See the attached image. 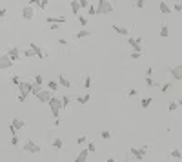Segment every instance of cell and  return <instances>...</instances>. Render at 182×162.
<instances>
[{"mask_svg":"<svg viewBox=\"0 0 182 162\" xmlns=\"http://www.w3.org/2000/svg\"><path fill=\"white\" fill-rule=\"evenodd\" d=\"M115 5L109 2V0H98L97 2V15H109L113 13Z\"/></svg>","mask_w":182,"mask_h":162,"instance_id":"6da1fadb","label":"cell"},{"mask_svg":"<svg viewBox=\"0 0 182 162\" xmlns=\"http://www.w3.org/2000/svg\"><path fill=\"white\" fill-rule=\"evenodd\" d=\"M47 104H49V109H51L53 117H55V119H58V117H60V111L64 109V108H62V98H57V97H53V98H51Z\"/></svg>","mask_w":182,"mask_h":162,"instance_id":"7a4b0ae2","label":"cell"},{"mask_svg":"<svg viewBox=\"0 0 182 162\" xmlns=\"http://www.w3.org/2000/svg\"><path fill=\"white\" fill-rule=\"evenodd\" d=\"M146 148H148V146H142V148H137V146H133V148H129V153L133 155V159H135L137 162H142V159L146 157V151H148Z\"/></svg>","mask_w":182,"mask_h":162,"instance_id":"3957f363","label":"cell"},{"mask_svg":"<svg viewBox=\"0 0 182 162\" xmlns=\"http://www.w3.org/2000/svg\"><path fill=\"white\" fill-rule=\"evenodd\" d=\"M24 151H26V153H33V155H38V153L42 151V148H40L36 142H33V140H26V142H24Z\"/></svg>","mask_w":182,"mask_h":162,"instance_id":"277c9868","label":"cell"},{"mask_svg":"<svg viewBox=\"0 0 182 162\" xmlns=\"http://www.w3.org/2000/svg\"><path fill=\"white\" fill-rule=\"evenodd\" d=\"M18 91H20V95H24V97H29V95H33V82H20L18 86Z\"/></svg>","mask_w":182,"mask_h":162,"instance_id":"5b68a950","label":"cell"},{"mask_svg":"<svg viewBox=\"0 0 182 162\" xmlns=\"http://www.w3.org/2000/svg\"><path fill=\"white\" fill-rule=\"evenodd\" d=\"M35 97H36V98H38L42 104H47V102L53 98V91H51V89H40V91H38Z\"/></svg>","mask_w":182,"mask_h":162,"instance_id":"8992f818","label":"cell"},{"mask_svg":"<svg viewBox=\"0 0 182 162\" xmlns=\"http://www.w3.org/2000/svg\"><path fill=\"white\" fill-rule=\"evenodd\" d=\"M13 64H15V62L11 60V57H9V55H2V57H0V71L9 69Z\"/></svg>","mask_w":182,"mask_h":162,"instance_id":"52a82bcc","label":"cell"},{"mask_svg":"<svg viewBox=\"0 0 182 162\" xmlns=\"http://www.w3.org/2000/svg\"><path fill=\"white\" fill-rule=\"evenodd\" d=\"M126 38H128V46H131V47H133V51L144 53V51H142V44H140L137 38H131V36H126Z\"/></svg>","mask_w":182,"mask_h":162,"instance_id":"ba28073f","label":"cell"},{"mask_svg":"<svg viewBox=\"0 0 182 162\" xmlns=\"http://www.w3.org/2000/svg\"><path fill=\"white\" fill-rule=\"evenodd\" d=\"M22 18H24V20H33V18H35V11H33L31 5H26V7L22 9Z\"/></svg>","mask_w":182,"mask_h":162,"instance_id":"9c48e42d","label":"cell"},{"mask_svg":"<svg viewBox=\"0 0 182 162\" xmlns=\"http://www.w3.org/2000/svg\"><path fill=\"white\" fill-rule=\"evenodd\" d=\"M171 77H173V80H180L182 82V64H179V66H175V67H171Z\"/></svg>","mask_w":182,"mask_h":162,"instance_id":"30bf717a","label":"cell"},{"mask_svg":"<svg viewBox=\"0 0 182 162\" xmlns=\"http://www.w3.org/2000/svg\"><path fill=\"white\" fill-rule=\"evenodd\" d=\"M7 55L11 57V60H13V62H16V60L20 58V55H22V51H20V49H18L16 46H13V47L9 49V53H7Z\"/></svg>","mask_w":182,"mask_h":162,"instance_id":"8fae6325","label":"cell"},{"mask_svg":"<svg viewBox=\"0 0 182 162\" xmlns=\"http://www.w3.org/2000/svg\"><path fill=\"white\" fill-rule=\"evenodd\" d=\"M111 29H113V31H117V33H118V35H122V36H128V35H129V29H128V27H124V26H117V24H113V26H111Z\"/></svg>","mask_w":182,"mask_h":162,"instance_id":"7c38bea8","label":"cell"},{"mask_svg":"<svg viewBox=\"0 0 182 162\" xmlns=\"http://www.w3.org/2000/svg\"><path fill=\"white\" fill-rule=\"evenodd\" d=\"M66 16H47V24H66Z\"/></svg>","mask_w":182,"mask_h":162,"instance_id":"4fadbf2b","label":"cell"},{"mask_svg":"<svg viewBox=\"0 0 182 162\" xmlns=\"http://www.w3.org/2000/svg\"><path fill=\"white\" fill-rule=\"evenodd\" d=\"M88 157H89V151H88V148H84V150L77 155L75 162H88Z\"/></svg>","mask_w":182,"mask_h":162,"instance_id":"5bb4252c","label":"cell"},{"mask_svg":"<svg viewBox=\"0 0 182 162\" xmlns=\"http://www.w3.org/2000/svg\"><path fill=\"white\" fill-rule=\"evenodd\" d=\"M69 7H71V11L75 13V16H78V13H80V4H78V0H69Z\"/></svg>","mask_w":182,"mask_h":162,"instance_id":"9a60e30c","label":"cell"},{"mask_svg":"<svg viewBox=\"0 0 182 162\" xmlns=\"http://www.w3.org/2000/svg\"><path fill=\"white\" fill-rule=\"evenodd\" d=\"M58 84H60L62 88H66V89H71V88H73V84H71L64 75H58Z\"/></svg>","mask_w":182,"mask_h":162,"instance_id":"2e32d148","label":"cell"},{"mask_svg":"<svg viewBox=\"0 0 182 162\" xmlns=\"http://www.w3.org/2000/svg\"><path fill=\"white\" fill-rule=\"evenodd\" d=\"M159 11H160L162 15H171V7L168 5V2H160V4H159Z\"/></svg>","mask_w":182,"mask_h":162,"instance_id":"e0dca14e","label":"cell"},{"mask_svg":"<svg viewBox=\"0 0 182 162\" xmlns=\"http://www.w3.org/2000/svg\"><path fill=\"white\" fill-rule=\"evenodd\" d=\"M13 128H16V129H22V128H26V122L22 120V119H11V122H9Z\"/></svg>","mask_w":182,"mask_h":162,"instance_id":"ac0fdd59","label":"cell"},{"mask_svg":"<svg viewBox=\"0 0 182 162\" xmlns=\"http://www.w3.org/2000/svg\"><path fill=\"white\" fill-rule=\"evenodd\" d=\"M31 47H33V51H35V55L38 57V58H44L46 57V53H44V49L40 47V46H36V44H29Z\"/></svg>","mask_w":182,"mask_h":162,"instance_id":"d6986e66","label":"cell"},{"mask_svg":"<svg viewBox=\"0 0 182 162\" xmlns=\"http://www.w3.org/2000/svg\"><path fill=\"white\" fill-rule=\"evenodd\" d=\"M22 55H24V57H26V58H29V57H36V55H35V51H33V47H31V46H29V47H26V49H24V51H22Z\"/></svg>","mask_w":182,"mask_h":162,"instance_id":"ffe728a7","label":"cell"},{"mask_svg":"<svg viewBox=\"0 0 182 162\" xmlns=\"http://www.w3.org/2000/svg\"><path fill=\"white\" fill-rule=\"evenodd\" d=\"M58 86H60L58 80H49V82H47V89H51V91H57Z\"/></svg>","mask_w":182,"mask_h":162,"instance_id":"44dd1931","label":"cell"},{"mask_svg":"<svg viewBox=\"0 0 182 162\" xmlns=\"http://www.w3.org/2000/svg\"><path fill=\"white\" fill-rule=\"evenodd\" d=\"M53 148H55V150H62V148H64L62 139H58V137H57V139H53Z\"/></svg>","mask_w":182,"mask_h":162,"instance_id":"7402d4cb","label":"cell"},{"mask_svg":"<svg viewBox=\"0 0 182 162\" xmlns=\"http://www.w3.org/2000/svg\"><path fill=\"white\" fill-rule=\"evenodd\" d=\"M171 157H173L175 160H180V159H182L180 150H179V148H173V150H171Z\"/></svg>","mask_w":182,"mask_h":162,"instance_id":"603a6c76","label":"cell"},{"mask_svg":"<svg viewBox=\"0 0 182 162\" xmlns=\"http://www.w3.org/2000/svg\"><path fill=\"white\" fill-rule=\"evenodd\" d=\"M69 104H71V97H69V95H64V97H62V108L66 109V108H69Z\"/></svg>","mask_w":182,"mask_h":162,"instance_id":"cb8c5ba5","label":"cell"},{"mask_svg":"<svg viewBox=\"0 0 182 162\" xmlns=\"http://www.w3.org/2000/svg\"><path fill=\"white\" fill-rule=\"evenodd\" d=\"M160 36H162V38H168V36H170V27H168V26H162V27H160Z\"/></svg>","mask_w":182,"mask_h":162,"instance_id":"d4e9b609","label":"cell"},{"mask_svg":"<svg viewBox=\"0 0 182 162\" xmlns=\"http://www.w3.org/2000/svg\"><path fill=\"white\" fill-rule=\"evenodd\" d=\"M91 35V31H86V29H82V31H78L77 33V38L80 40V38H86V36H89Z\"/></svg>","mask_w":182,"mask_h":162,"instance_id":"484cf974","label":"cell"},{"mask_svg":"<svg viewBox=\"0 0 182 162\" xmlns=\"http://www.w3.org/2000/svg\"><path fill=\"white\" fill-rule=\"evenodd\" d=\"M77 102H78V104H82V106H86V104L89 102V95H84V97H78V98H77Z\"/></svg>","mask_w":182,"mask_h":162,"instance_id":"4316f807","label":"cell"},{"mask_svg":"<svg viewBox=\"0 0 182 162\" xmlns=\"http://www.w3.org/2000/svg\"><path fill=\"white\" fill-rule=\"evenodd\" d=\"M77 144H78V146H86V144H88V137H86V135H80V137L77 139Z\"/></svg>","mask_w":182,"mask_h":162,"instance_id":"83f0119b","label":"cell"},{"mask_svg":"<svg viewBox=\"0 0 182 162\" xmlns=\"http://www.w3.org/2000/svg\"><path fill=\"white\" fill-rule=\"evenodd\" d=\"M177 108H179V102H170V104H168V109H170V113L177 111Z\"/></svg>","mask_w":182,"mask_h":162,"instance_id":"f1b7e54d","label":"cell"},{"mask_svg":"<svg viewBox=\"0 0 182 162\" xmlns=\"http://www.w3.org/2000/svg\"><path fill=\"white\" fill-rule=\"evenodd\" d=\"M100 137H102V139H104V140H109V139H111V137H113V135H111V131H108V129H104V131H102V133H100Z\"/></svg>","mask_w":182,"mask_h":162,"instance_id":"f546056e","label":"cell"},{"mask_svg":"<svg viewBox=\"0 0 182 162\" xmlns=\"http://www.w3.org/2000/svg\"><path fill=\"white\" fill-rule=\"evenodd\" d=\"M140 106L146 109V108H149L151 106V98H142V102H140Z\"/></svg>","mask_w":182,"mask_h":162,"instance_id":"4dcf8cb0","label":"cell"},{"mask_svg":"<svg viewBox=\"0 0 182 162\" xmlns=\"http://www.w3.org/2000/svg\"><path fill=\"white\" fill-rule=\"evenodd\" d=\"M86 148H88V151H89V153H95V151H97V146H95L93 142H88V144H86Z\"/></svg>","mask_w":182,"mask_h":162,"instance_id":"1f68e13d","label":"cell"},{"mask_svg":"<svg viewBox=\"0 0 182 162\" xmlns=\"http://www.w3.org/2000/svg\"><path fill=\"white\" fill-rule=\"evenodd\" d=\"M88 13L93 16V15H97V5H93V4H89V7H88Z\"/></svg>","mask_w":182,"mask_h":162,"instance_id":"d6a6232c","label":"cell"},{"mask_svg":"<svg viewBox=\"0 0 182 162\" xmlns=\"http://www.w3.org/2000/svg\"><path fill=\"white\" fill-rule=\"evenodd\" d=\"M78 24H80L82 27H86V26H88V18H86V16H78Z\"/></svg>","mask_w":182,"mask_h":162,"instance_id":"836d02e7","label":"cell"},{"mask_svg":"<svg viewBox=\"0 0 182 162\" xmlns=\"http://www.w3.org/2000/svg\"><path fill=\"white\" fill-rule=\"evenodd\" d=\"M35 84H38V86H42V84H44V78H42V75H35Z\"/></svg>","mask_w":182,"mask_h":162,"instance_id":"e575fe53","label":"cell"},{"mask_svg":"<svg viewBox=\"0 0 182 162\" xmlns=\"http://www.w3.org/2000/svg\"><path fill=\"white\" fill-rule=\"evenodd\" d=\"M84 88H86V89H89V88H91V77H89V75H88V77H86V80H84Z\"/></svg>","mask_w":182,"mask_h":162,"instance_id":"d590c367","label":"cell"},{"mask_svg":"<svg viewBox=\"0 0 182 162\" xmlns=\"http://www.w3.org/2000/svg\"><path fill=\"white\" fill-rule=\"evenodd\" d=\"M78 4H80L82 9H88V7H89V0H78Z\"/></svg>","mask_w":182,"mask_h":162,"instance_id":"8d00e7d4","label":"cell"},{"mask_svg":"<svg viewBox=\"0 0 182 162\" xmlns=\"http://www.w3.org/2000/svg\"><path fill=\"white\" fill-rule=\"evenodd\" d=\"M142 55H144V53H139V51H133V53H131V58H133V60H139V58H140Z\"/></svg>","mask_w":182,"mask_h":162,"instance_id":"74e56055","label":"cell"},{"mask_svg":"<svg viewBox=\"0 0 182 162\" xmlns=\"http://www.w3.org/2000/svg\"><path fill=\"white\" fill-rule=\"evenodd\" d=\"M146 84H148L149 88H155V86H157V84L153 82V78H151V77H146Z\"/></svg>","mask_w":182,"mask_h":162,"instance_id":"f35d334b","label":"cell"},{"mask_svg":"<svg viewBox=\"0 0 182 162\" xmlns=\"http://www.w3.org/2000/svg\"><path fill=\"white\" fill-rule=\"evenodd\" d=\"M135 5H137L139 9H142V7L146 5V0H135Z\"/></svg>","mask_w":182,"mask_h":162,"instance_id":"ab89813d","label":"cell"},{"mask_svg":"<svg viewBox=\"0 0 182 162\" xmlns=\"http://www.w3.org/2000/svg\"><path fill=\"white\" fill-rule=\"evenodd\" d=\"M11 82H13V84H15V86H18V84H20V82H22V80H20V77H18V75H15V77H13V78H11Z\"/></svg>","mask_w":182,"mask_h":162,"instance_id":"60d3db41","label":"cell"},{"mask_svg":"<svg viewBox=\"0 0 182 162\" xmlns=\"http://www.w3.org/2000/svg\"><path fill=\"white\" fill-rule=\"evenodd\" d=\"M170 89H171V84L168 82V84H164V86H162V89H160V91H162V93H168Z\"/></svg>","mask_w":182,"mask_h":162,"instance_id":"b9f144b4","label":"cell"},{"mask_svg":"<svg viewBox=\"0 0 182 162\" xmlns=\"http://www.w3.org/2000/svg\"><path fill=\"white\" fill-rule=\"evenodd\" d=\"M40 89H42V86H38V84H35V82H33V95H36Z\"/></svg>","mask_w":182,"mask_h":162,"instance_id":"7bdbcfd3","label":"cell"},{"mask_svg":"<svg viewBox=\"0 0 182 162\" xmlns=\"http://www.w3.org/2000/svg\"><path fill=\"white\" fill-rule=\"evenodd\" d=\"M128 95H129V97H137V95H139V91H137V89H133V88H131V89H129V91H128Z\"/></svg>","mask_w":182,"mask_h":162,"instance_id":"ee69618b","label":"cell"},{"mask_svg":"<svg viewBox=\"0 0 182 162\" xmlns=\"http://www.w3.org/2000/svg\"><path fill=\"white\" fill-rule=\"evenodd\" d=\"M173 9H175V11H182V2H177V4L173 5Z\"/></svg>","mask_w":182,"mask_h":162,"instance_id":"f6af8a7d","label":"cell"},{"mask_svg":"<svg viewBox=\"0 0 182 162\" xmlns=\"http://www.w3.org/2000/svg\"><path fill=\"white\" fill-rule=\"evenodd\" d=\"M11 144H13V146H16V144H18V137H16V135H13V137H11Z\"/></svg>","mask_w":182,"mask_h":162,"instance_id":"bcb514c9","label":"cell"},{"mask_svg":"<svg viewBox=\"0 0 182 162\" xmlns=\"http://www.w3.org/2000/svg\"><path fill=\"white\" fill-rule=\"evenodd\" d=\"M47 2H49V0H42V2H40V9H42V11L47 7Z\"/></svg>","mask_w":182,"mask_h":162,"instance_id":"7dc6e473","label":"cell"},{"mask_svg":"<svg viewBox=\"0 0 182 162\" xmlns=\"http://www.w3.org/2000/svg\"><path fill=\"white\" fill-rule=\"evenodd\" d=\"M26 100H27V97H24V95H18V102H20V104H24Z\"/></svg>","mask_w":182,"mask_h":162,"instance_id":"c3c4849f","label":"cell"},{"mask_svg":"<svg viewBox=\"0 0 182 162\" xmlns=\"http://www.w3.org/2000/svg\"><path fill=\"white\" fill-rule=\"evenodd\" d=\"M58 44H60V46H67V40H66V38H58Z\"/></svg>","mask_w":182,"mask_h":162,"instance_id":"681fc988","label":"cell"},{"mask_svg":"<svg viewBox=\"0 0 182 162\" xmlns=\"http://www.w3.org/2000/svg\"><path fill=\"white\" fill-rule=\"evenodd\" d=\"M40 2H42V0H29V5H35V4L40 5Z\"/></svg>","mask_w":182,"mask_h":162,"instance_id":"f907efd6","label":"cell"},{"mask_svg":"<svg viewBox=\"0 0 182 162\" xmlns=\"http://www.w3.org/2000/svg\"><path fill=\"white\" fill-rule=\"evenodd\" d=\"M51 26V31H58V24H49Z\"/></svg>","mask_w":182,"mask_h":162,"instance_id":"816d5d0a","label":"cell"},{"mask_svg":"<svg viewBox=\"0 0 182 162\" xmlns=\"http://www.w3.org/2000/svg\"><path fill=\"white\" fill-rule=\"evenodd\" d=\"M151 75H153V69H151V67H148V69H146V77H151Z\"/></svg>","mask_w":182,"mask_h":162,"instance_id":"f5cc1de1","label":"cell"},{"mask_svg":"<svg viewBox=\"0 0 182 162\" xmlns=\"http://www.w3.org/2000/svg\"><path fill=\"white\" fill-rule=\"evenodd\" d=\"M60 124H62V122H60V120H58V119H57V120H55V122H53V126H55V128H58V126H60Z\"/></svg>","mask_w":182,"mask_h":162,"instance_id":"db71d44e","label":"cell"},{"mask_svg":"<svg viewBox=\"0 0 182 162\" xmlns=\"http://www.w3.org/2000/svg\"><path fill=\"white\" fill-rule=\"evenodd\" d=\"M5 13H7L5 9H0V18H4V16H5Z\"/></svg>","mask_w":182,"mask_h":162,"instance_id":"11a10c76","label":"cell"},{"mask_svg":"<svg viewBox=\"0 0 182 162\" xmlns=\"http://www.w3.org/2000/svg\"><path fill=\"white\" fill-rule=\"evenodd\" d=\"M106 162H115V157H108V160Z\"/></svg>","mask_w":182,"mask_h":162,"instance_id":"9f6ffc18","label":"cell"},{"mask_svg":"<svg viewBox=\"0 0 182 162\" xmlns=\"http://www.w3.org/2000/svg\"><path fill=\"white\" fill-rule=\"evenodd\" d=\"M179 108H182V98L179 100Z\"/></svg>","mask_w":182,"mask_h":162,"instance_id":"6f0895ef","label":"cell"},{"mask_svg":"<svg viewBox=\"0 0 182 162\" xmlns=\"http://www.w3.org/2000/svg\"><path fill=\"white\" fill-rule=\"evenodd\" d=\"M128 2H135V0H128Z\"/></svg>","mask_w":182,"mask_h":162,"instance_id":"680465c9","label":"cell"},{"mask_svg":"<svg viewBox=\"0 0 182 162\" xmlns=\"http://www.w3.org/2000/svg\"><path fill=\"white\" fill-rule=\"evenodd\" d=\"M180 126H182V122H180Z\"/></svg>","mask_w":182,"mask_h":162,"instance_id":"91938a15","label":"cell"}]
</instances>
